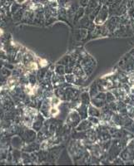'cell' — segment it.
Listing matches in <instances>:
<instances>
[{"label":"cell","mask_w":134,"mask_h":166,"mask_svg":"<svg viewBox=\"0 0 134 166\" xmlns=\"http://www.w3.org/2000/svg\"><path fill=\"white\" fill-rule=\"evenodd\" d=\"M3 33V31H2V30H1V29H0V35H1V34H2Z\"/></svg>","instance_id":"6da1fadb"}]
</instances>
